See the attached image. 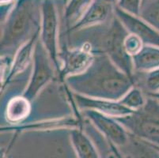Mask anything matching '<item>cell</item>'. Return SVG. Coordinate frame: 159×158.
<instances>
[{
	"label": "cell",
	"instance_id": "obj_5",
	"mask_svg": "<svg viewBox=\"0 0 159 158\" xmlns=\"http://www.w3.org/2000/svg\"><path fill=\"white\" fill-rule=\"evenodd\" d=\"M41 23L40 40L48 52L55 68L60 71L59 61V17L52 0H42L40 4Z\"/></svg>",
	"mask_w": 159,
	"mask_h": 158
},
{
	"label": "cell",
	"instance_id": "obj_12",
	"mask_svg": "<svg viewBox=\"0 0 159 158\" xmlns=\"http://www.w3.org/2000/svg\"><path fill=\"white\" fill-rule=\"evenodd\" d=\"M40 30L33 35L30 40L23 43L15 52L9 72L6 78L1 82L2 88L12 82L15 77L24 72L30 66L33 59V52H34L36 42L38 40V37H40Z\"/></svg>",
	"mask_w": 159,
	"mask_h": 158
},
{
	"label": "cell",
	"instance_id": "obj_11",
	"mask_svg": "<svg viewBox=\"0 0 159 158\" xmlns=\"http://www.w3.org/2000/svg\"><path fill=\"white\" fill-rule=\"evenodd\" d=\"M72 98L80 111L84 110H94L114 118L126 116L134 112L133 110L123 105L119 101L89 97L75 93H72Z\"/></svg>",
	"mask_w": 159,
	"mask_h": 158
},
{
	"label": "cell",
	"instance_id": "obj_18",
	"mask_svg": "<svg viewBox=\"0 0 159 158\" xmlns=\"http://www.w3.org/2000/svg\"><path fill=\"white\" fill-rule=\"evenodd\" d=\"M119 101L127 108L136 111L145 104L147 96L140 88L133 86Z\"/></svg>",
	"mask_w": 159,
	"mask_h": 158
},
{
	"label": "cell",
	"instance_id": "obj_23",
	"mask_svg": "<svg viewBox=\"0 0 159 158\" xmlns=\"http://www.w3.org/2000/svg\"><path fill=\"white\" fill-rule=\"evenodd\" d=\"M12 1L13 0H0V2H1V5H6V4L11 3Z\"/></svg>",
	"mask_w": 159,
	"mask_h": 158
},
{
	"label": "cell",
	"instance_id": "obj_7",
	"mask_svg": "<svg viewBox=\"0 0 159 158\" xmlns=\"http://www.w3.org/2000/svg\"><path fill=\"white\" fill-rule=\"evenodd\" d=\"M94 53L88 43L66 47L59 53L60 66V76L62 80L72 75L85 71L94 59Z\"/></svg>",
	"mask_w": 159,
	"mask_h": 158
},
{
	"label": "cell",
	"instance_id": "obj_22",
	"mask_svg": "<svg viewBox=\"0 0 159 158\" xmlns=\"http://www.w3.org/2000/svg\"><path fill=\"white\" fill-rule=\"evenodd\" d=\"M116 7L135 16H139L142 9V0H119Z\"/></svg>",
	"mask_w": 159,
	"mask_h": 158
},
{
	"label": "cell",
	"instance_id": "obj_4",
	"mask_svg": "<svg viewBox=\"0 0 159 158\" xmlns=\"http://www.w3.org/2000/svg\"><path fill=\"white\" fill-rule=\"evenodd\" d=\"M132 135L159 146V102L147 96L145 104L131 115L116 118Z\"/></svg>",
	"mask_w": 159,
	"mask_h": 158
},
{
	"label": "cell",
	"instance_id": "obj_14",
	"mask_svg": "<svg viewBox=\"0 0 159 158\" xmlns=\"http://www.w3.org/2000/svg\"><path fill=\"white\" fill-rule=\"evenodd\" d=\"M119 150L125 158H159V151L156 148L131 134L128 144Z\"/></svg>",
	"mask_w": 159,
	"mask_h": 158
},
{
	"label": "cell",
	"instance_id": "obj_1",
	"mask_svg": "<svg viewBox=\"0 0 159 158\" xmlns=\"http://www.w3.org/2000/svg\"><path fill=\"white\" fill-rule=\"evenodd\" d=\"M64 82L72 93L112 101H120L135 86L134 78L122 71L105 54L95 55L85 71L67 77Z\"/></svg>",
	"mask_w": 159,
	"mask_h": 158
},
{
	"label": "cell",
	"instance_id": "obj_8",
	"mask_svg": "<svg viewBox=\"0 0 159 158\" xmlns=\"http://www.w3.org/2000/svg\"><path fill=\"white\" fill-rule=\"evenodd\" d=\"M81 112L82 116L118 148L124 147L128 143L130 133L116 118L94 110H84Z\"/></svg>",
	"mask_w": 159,
	"mask_h": 158
},
{
	"label": "cell",
	"instance_id": "obj_9",
	"mask_svg": "<svg viewBox=\"0 0 159 158\" xmlns=\"http://www.w3.org/2000/svg\"><path fill=\"white\" fill-rule=\"evenodd\" d=\"M114 14L119 18L130 33L136 35L144 45L159 47V31L139 16H135L123 11L118 7L114 9Z\"/></svg>",
	"mask_w": 159,
	"mask_h": 158
},
{
	"label": "cell",
	"instance_id": "obj_10",
	"mask_svg": "<svg viewBox=\"0 0 159 158\" xmlns=\"http://www.w3.org/2000/svg\"><path fill=\"white\" fill-rule=\"evenodd\" d=\"M113 0H93L77 21L70 26L69 32L103 25L114 12Z\"/></svg>",
	"mask_w": 159,
	"mask_h": 158
},
{
	"label": "cell",
	"instance_id": "obj_3",
	"mask_svg": "<svg viewBox=\"0 0 159 158\" xmlns=\"http://www.w3.org/2000/svg\"><path fill=\"white\" fill-rule=\"evenodd\" d=\"M37 24L35 0H18L2 27L1 55L15 54L18 49L39 30H33Z\"/></svg>",
	"mask_w": 159,
	"mask_h": 158
},
{
	"label": "cell",
	"instance_id": "obj_13",
	"mask_svg": "<svg viewBox=\"0 0 159 158\" xmlns=\"http://www.w3.org/2000/svg\"><path fill=\"white\" fill-rule=\"evenodd\" d=\"M70 138L77 158H101L93 141L82 128L70 129Z\"/></svg>",
	"mask_w": 159,
	"mask_h": 158
},
{
	"label": "cell",
	"instance_id": "obj_21",
	"mask_svg": "<svg viewBox=\"0 0 159 158\" xmlns=\"http://www.w3.org/2000/svg\"><path fill=\"white\" fill-rule=\"evenodd\" d=\"M144 46L140 38L133 33H128V35L124 39V47L126 52L131 57H133L141 51Z\"/></svg>",
	"mask_w": 159,
	"mask_h": 158
},
{
	"label": "cell",
	"instance_id": "obj_20",
	"mask_svg": "<svg viewBox=\"0 0 159 158\" xmlns=\"http://www.w3.org/2000/svg\"><path fill=\"white\" fill-rule=\"evenodd\" d=\"M92 1L93 0H70L65 12L66 19L74 24L86 11Z\"/></svg>",
	"mask_w": 159,
	"mask_h": 158
},
{
	"label": "cell",
	"instance_id": "obj_6",
	"mask_svg": "<svg viewBox=\"0 0 159 158\" xmlns=\"http://www.w3.org/2000/svg\"><path fill=\"white\" fill-rule=\"evenodd\" d=\"M33 63L31 78L22 94L30 102L35 99L41 89L52 79L55 74L54 65L40 39L36 42Z\"/></svg>",
	"mask_w": 159,
	"mask_h": 158
},
{
	"label": "cell",
	"instance_id": "obj_24",
	"mask_svg": "<svg viewBox=\"0 0 159 158\" xmlns=\"http://www.w3.org/2000/svg\"><path fill=\"white\" fill-rule=\"evenodd\" d=\"M150 145H152V146H154V148H156V149H157V150H158V151H159V146H155V145H153V144H151V143H150Z\"/></svg>",
	"mask_w": 159,
	"mask_h": 158
},
{
	"label": "cell",
	"instance_id": "obj_17",
	"mask_svg": "<svg viewBox=\"0 0 159 158\" xmlns=\"http://www.w3.org/2000/svg\"><path fill=\"white\" fill-rule=\"evenodd\" d=\"M133 78L135 86L140 88L146 95L159 93V68L147 72H135Z\"/></svg>",
	"mask_w": 159,
	"mask_h": 158
},
{
	"label": "cell",
	"instance_id": "obj_15",
	"mask_svg": "<svg viewBox=\"0 0 159 158\" xmlns=\"http://www.w3.org/2000/svg\"><path fill=\"white\" fill-rule=\"evenodd\" d=\"M31 111L30 101L23 96L11 98L7 103L5 111L6 120L8 123L19 125L30 115Z\"/></svg>",
	"mask_w": 159,
	"mask_h": 158
},
{
	"label": "cell",
	"instance_id": "obj_16",
	"mask_svg": "<svg viewBox=\"0 0 159 158\" xmlns=\"http://www.w3.org/2000/svg\"><path fill=\"white\" fill-rule=\"evenodd\" d=\"M134 73L147 72L159 68V47L144 45L138 54L132 57Z\"/></svg>",
	"mask_w": 159,
	"mask_h": 158
},
{
	"label": "cell",
	"instance_id": "obj_2",
	"mask_svg": "<svg viewBox=\"0 0 159 158\" xmlns=\"http://www.w3.org/2000/svg\"><path fill=\"white\" fill-rule=\"evenodd\" d=\"M99 27L100 25H97L81 29L86 35H84V38H79V42L70 47L88 43L94 55H106L122 71L133 78L132 57L127 53L124 47V39L129 32L116 15L103 29Z\"/></svg>",
	"mask_w": 159,
	"mask_h": 158
},
{
	"label": "cell",
	"instance_id": "obj_19",
	"mask_svg": "<svg viewBox=\"0 0 159 158\" xmlns=\"http://www.w3.org/2000/svg\"><path fill=\"white\" fill-rule=\"evenodd\" d=\"M139 17L159 31V0H150L143 6Z\"/></svg>",
	"mask_w": 159,
	"mask_h": 158
}]
</instances>
